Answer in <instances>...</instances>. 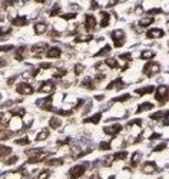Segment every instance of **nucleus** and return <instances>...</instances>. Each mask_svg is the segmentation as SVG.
I'll return each instance as SVG.
<instances>
[{
	"mask_svg": "<svg viewBox=\"0 0 169 179\" xmlns=\"http://www.w3.org/2000/svg\"><path fill=\"white\" fill-rule=\"evenodd\" d=\"M87 166L89 163H79V165L72 166L69 171V179H82L87 171Z\"/></svg>",
	"mask_w": 169,
	"mask_h": 179,
	"instance_id": "obj_1",
	"label": "nucleus"
},
{
	"mask_svg": "<svg viewBox=\"0 0 169 179\" xmlns=\"http://www.w3.org/2000/svg\"><path fill=\"white\" fill-rule=\"evenodd\" d=\"M155 99H156L161 105L169 102V86H166V85L158 86V87L155 89Z\"/></svg>",
	"mask_w": 169,
	"mask_h": 179,
	"instance_id": "obj_2",
	"label": "nucleus"
},
{
	"mask_svg": "<svg viewBox=\"0 0 169 179\" xmlns=\"http://www.w3.org/2000/svg\"><path fill=\"white\" fill-rule=\"evenodd\" d=\"M159 72H161V65L156 63V62H149V63H146L143 66V69H142V73L145 76H148V78H152L155 75H158Z\"/></svg>",
	"mask_w": 169,
	"mask_h": 179,
	"instance_id": "obj_3",
	"label": "nucleus"
},
{
	"mask_svg": "<svg viewBox=\"0 0 169 179\" xmlns=\"http://www.w3.org/2000/svg\"><path fill=\"white\" fill-rule=\"evenodd\" d=\"M110 37H112V42H113L115 48H122L126 42V34H125L123 30H113L110 33Z\"/></svg>",
	"mask_w": 169,
	"mask_h": 179,
	"instance_id": "obj_4",
	"label": "nucleus"
},
{
	"mask_svg": "<svg viewBox=\"0 0 169 179\" xmlns=\"http://www.w3.org/2000/svg\"><path fill=\"white\" fill-rule=\"evenodd\" d=\"M16 92L19 95H23V96H27V95H32L34 92L33 86L30 85V83H27V82H22V83H19L16 86Z\"/></svg>",
	"mask_w": 169,
	"mask_h": 179,
	"instance_id": "obj_5",
	"label": "nucleus"
},
{
	"mask_svg": "<svg viewBox=\"0 0 169 179\" xmlns=\"http://www.w3.org/2000/svg\"><path fill=\"white\" fill-rule=\"evenodd\" d=\"M23 128V122L20 119V116H12L7 122V129L10 132H16V130H20Z\"/></svg>",
	"mask_w": 169,
	"mask_h": 179,
	"instance_id": "obj_6",
	"label": "nucleus"
},
{
	"mask_svg": "<svg viewBox=\"0 0 169 179\" xmlns=\"http://www.w3.org/2000/svg\"><path fill=\"white\" fill-rule=\"evenodd\" d=\"M140 171H142V173H145V175H152L155 172H158L159 169H158V165L152 161H148V162H145L142 165V168H140Z\"/></svg>",
	"mask_w": 169,
	"mask_h": 179,
	"instance_id": "obj_7",
	"label": "nucleus"
},
{
	"mask_svg": "<svg viewBox=\"0 0 169 179\" xmlns=\"http://www.w3.org/2000/svg\"><path fill=\"white\" fill-rule=\"evenodd\" d=\"M120 130H122V125L120 123H113V125H108V126H105L103 128V132L106 133V135H109V136H118L119 133H120Z\"/></svg>",
	"mask_w": 169,
	"mask_h": 179,
	"instance_id": "obj_8",
	"label": "nucleus"
},
{
	"mask_svg": "<svg viewBox=\"0 0 169 179\" xmlns=\"http://www.w3.org/2000/svg\"><path fill=\"white\" fill-rule=\"evenodd\" d=\"M47 49H49V46L46 43H40V45H34L33 48L30 49V52H32V55H33L34 57H42L46 53Z\"/></svg>",
	"mask_w": 169,
	"mask_h": 179,
	"instance_id": "obj_9",
	"label": "nucleus"
},
{
	"mask_svg": "<svg viewBox=\"0 0 169 179\" xmlns=\"http://www.w3.org/2000/svg\"><path fill=\"white\" fill-rule=\"evenodd\" d=\"M37 106L42 110H52L53 109V98L47 96V98H43V99H40V100H37Z\"/></svg>",
	"mask_w": 169,
	"mask_h": 179,
	"instance_id": "obj_10",
	"label": "nucleus"
},
{
	"mask_svg": "<svg viewBox=\"0 0 169 179\" xmlns=\"http://www.w3.org/2000/svg\"><path fill=\"white\" fill-rule=\"evenodd\" d=\"M54 89H56V85H54V82L46 80V82H43V83L40 85V87H39V92H40V93H52V92H54Z\"/></svg>",
	"mask_w": 169,
	"mask_h": 179,
	"instance_id": "obj_11",
	"label": "nucleus"
},
{
	"mask_svg": "<svg viewBox=\"0 0 169 179\" xmlns=\"http://www.w3.org/2000/svg\"><path fill=\"white\" fill-rule=\"evenodd\" d=\"M96 27V17L92 15H86L85 16V29L87 32H92Z\"/></svg>",
	"mask_w": 169,
	"mask_h": 179,
	"instance_id": "obj_12",
	"label": "nucleus"
},
{
	"mask_svg": "<svg viewBox=\"0 0 169 179\" xmlns=\"http://www.w3.org/2000/svg\"><path fill=\"white\" fill-rule=\"evenodd\" d=\"M163 36H165V32L162 29H159V27H153V29H149L146 32V37L148 39H161Z\"/></svg>",
	"mask_w": 169,
	"mask_h": 179,
	"instance_id": "obj_13",
	"label": "nucleus"
},
{
	"mask_svg": "<svg viewBox=\"0 0 169 179\" xmlns=\"http://www.w3.org/2000/svg\"><path fill=\"white\" fill-rule=\"evenodd\" d=\"M46 56L49 59H59L62 56V49L57 48V46H52V48L46 50Z\"/></svg>",
	"mask_w": 169,
	"mask_h": 179,
	"instance_id": "obj_14",
	"label": "nucleus"
},
{
	"mask_svg": "<svg viewBox=\"0 0 169 179\" xmlns=\"http://www.w3.org/2000/svg\"><path fill=\"white\" fill-rule=\"evenodd\" d=\"M169 116V110H159V112H155L152 113L149 117L152 120H156V122H165V119Z\"/></svg>",
	"mask_w": 169,
	"mask_h": 179,
	"instance_id": "obj_15",
	"label": "nucleus"
},
{
	"mask_svg": "<svg viewBox=\"0 0 169 179\" xmlns=\"http://www.w3.org/2000/svg\"><path fill=\"white\" fill-rule=\"evenodd\" d=\"M27 56V48L23 45V46H20V48H17L16 53H15V59L19 60V62H22L24 57Z\"/></svg>",
	"mask_w": 169,
	"mask_h": 179,
	"instance_id": "obj_16",
	"label": "nucleus"
},
{
	"mask_svg": "<svg viewBox=\"0 0 169 179\" xmlns=\"http://www.w3.org/2000/svg\"><path fill=\"white\" fill-rule=\"evenodd\" d=\"M123 87H125V83H123L122 79H119V78H116L115 80H112L106 86L108 90H112V89H123Z\"/></svg>",
	"mask_w": 169,
	"mask_h": 179,
	"instance_id": "obj_17",
	"label": "nucleus"
},
{
	"mask_svg": "<svg viewBox=\"0 0 169 179\" xmlns=\"http://www.w3.org/2000/svg\"><path fill=\"white\" fill-rule=\"evenodd\" d=\"M82 86L86 87V89H89V90H92V89H95L96 87V82L93 78H90V76H86L83 80H82Z\"/></svg>",
	"mask_w": 169,
	"mask_h": 179,
	"instance_id": "obj_18",
	"label": "nucleus"
},
{
	"mask_svg": "<svg viewBox=\"0 0 169 179\" xmlns=\"http://www.w3.org/2000/svg\"><path fill=\"white\" fill-rule=\"evenodd\" d=\"M47 166H50V168H57V166H62L65 161L62 159V158H50V159H46L45 161Z\"/></svg>",
	"mask_w": 169,
	"mask_h": 179,
	"instance_id": "obj_19",
	"label": "nucleus"
},
{
	"mask_svg": "<svg viewBox=\"0 0 169 179\" xmlns=\"http://www.w3.org/2000/svg\"><path fill=\"white\" fill-rule=\"evenodd\" d=\"M62 126V119L57 116H52L49 119V128L50 129H59Z\"/></svg>",
	"mask_w": 169,
	"mask_h": 179,
	"instance_id": "obj_20",
	"label": "nucleus"
},
{
	"mask_svg": "<svg viewBox=\"0 0 169 179\" xmlns=\"http://www.w3.org/2000/svg\"><path fill=\"white\" fill-rule=\"evenodd\" d=\"M12 24H13V26H26V24H29V19L24 16L13 17V19H12Z\"/></svg>",
	"mask_w": 169,
	"mask_h": 179,
	"instance_id": "obj_21",
	"label": "nucleus"
},
{
	"mask_svg": "<svg viewBox=\"0 0 169 179\" xmlns=\"http://www.w3.org/2000/svg\"><path fill=\"white\" fill-rule=\"evenodd\" d=\"M155 89H156V87L151 85V86H145V87H142V89H140V87H138L135 92L138 93V95L143 96V95H149V93H153V92H155Z\"/></svg>",
	"mask_w": 169,
	"mask_h": 179,
	"instance_id": "obj_22",
	"label": "nucleus"
},
{
	"mask_svg": "<svg viewBox=\"0 0 169 179\" xmlns=\"http://www.w3.org/2000/svg\"><path fill=\"white\" fill-rule=\"evenodd\" d=\"M12 146H7V145H1L0 143V159H6L10 153H12Z\"/></svg>",
	"mask_w": 169,
	"mask_h": 179,
	"instance_id": "obj_23",
	"label": "nucleus"
},
{
	"mask_svg": "<svg viewBox=\"0 0 169 179\" xmlns=\"http://www.w3.org/2000/svg\"><path fill=\"white\" fill-rule=\"evenodd\" d=\"M140 161H142V152L138 150V152H135V153L131 156V166H132V168H136Z\"/></svg>",
	"mask_w": 169,
	"mask_h": 179,
	"instance_id": "obj_24",
	"label": "nucleus"
},
{
	"mask_svg": "<svg viewBox=\"0 0 169 179\" xmlns=\"http://www.w3.org/2000/svg\"><path fill=\"white\" fill-rule=\"evenodd\" d=\"M152 109H153V103H151V102H143V103H140V105L138 106V110H136V113H142V112L152 110Z\"/></svg>",
	"mask_w": 169,
	"mask_h": 179,
	"instance_id": "obj_25",
	"label": "nucleus"
},
{
	"mask_svg": "<svg viewBox=\"0 0 169 179\" xmlns=\"http://www.w3.org/2000/svg\"><path fill=\"white\" fill-rule=\"evenodd\" d=\"M46 30H47V24L46 23L39 22V23L34 24V33L36 34H43V33H46Z\"/></svg>",
	"mask_w": 169,
	"mask_h": 179,
	"instance_id": "obj_26",
	"label": "nucleus"
},
{
	"mask_svg": "<svg viewBox=\"0 0 169 179\" xmlns=\"http://www.w3.org/2000/svg\"><path fill=\"white\" fill-rule=\"evenodd\" d=\"M101 17H102L101 27H108L109 23H110V15L108 12H101Z\"/></svg>",
	"mask_w": 169,
	"mask_h": 179,
	"instance_id": "obj_27",
	"label": "nucleus"
},
{
	"mask_svg": "<svg viewBox=\"0 0 169 179\" xmlns=\"http://www.w3.org/2000/svg\"><path fill=\"white\" fill-rule=\"evenodd\" d=\"M49 136H50L49 129H42L37 135H36V141H37V142H42V141H46Z\"/></svg>",
	"mask_w": 169,
	"mask_h": 179,
	"instance_id": "obj_28",
	"label": "nucleus"
},
{
	"mask_svg": "<svg viewBox=\"0 0 169 179\" xmlns=\"http://www.w3.org/2000/svg\"><path fill=\"white\" fill-rule=\"evenodd\" d=\"M102 119V112H99V113H95L93 116H90V117H86L83 122L85 123H99Z\"/></svg>",
	"mask_w": 169,
	"mask_h": 179,
	"instance_id": "obj_29",
	"label": "nucleus"
},
{
	"mask_svg": "<svg viewBox=\"0 0 169 179\" xmlns=\"http://www.w3.org/2000/svg\"><path fill=\"white\" fill-rule=\"evenodd\" d=\"M155 52L153 50H143V52H140V59L142 60H149V59H152V57H155Z\"/></svg>",
	"mask_w": 169,
	"mask_h": 179,
	"instance_id": "obj_30",
	"label": "nucleus"
},
{
	"mask_svg": "<svg viewBox=\"0 0 169 179\" xmlns=\"http://www.w3.org/2000/svg\"><path fill=\"white\" fill-rule=\"evenodd\" d=\"M105 65L108 66V69H118L119 67L118 60H116L115 57H108L106 62H105Z\"/></svg>",
	"mask_w": 169,
	"mask_h": 179,
	"instance_id": "obj_31",
	"label": "nucleus"
},
{
	"mask_svg": "<svg viewBox=\"0 0 169 179\" xmlns=\"http://www.w3.org/2000/svg\"><path fill=\"white\" fill-rule=\"evenodd\" d=\"M153 22H155V19H153V17H143V19H140V20H139V26H140V27H148V26H151V24H152Z\"/></svg>",
	"mask_w": 169,
	"mask_h": 179,
	"instance_id": "obj_32",
	"label": "nucleus"
},
{
	"mask_svg": "<svg viewBox=\"0 0 169 179\" xmlns=\"http://www.w3.org/2000/svg\"><path fill=\"white\" fill-rule=\"evenodd\" d=\"M128 158V152L126 150H119L113 155V161H125Z\"/></svg>",
	"mask_w": 169,
	"mask_h": 179,
	"instance_id": "obj_33",
	"label": "nucleus"
},
{
	"mask_svg": "<svg viewBox=\"0 0 169 179\" xmlns=\"http://www.w3.org/2000/svg\"><path fill=\"white\" fill-rule=\"evenodd\" d=\"M15 145H19V146H26V145H30V139L27 136H23V138H19L15 141Z\"/></svg>",
	"mask_w": 169,
	"mask_h": 179,
	"instance_id": "obj_34",
	"label": "nucleus"
},
{
	"mask_svg": "<svg viewBox=\"0 0 169 179\" xmlns=\"http://www.w3.org/2000/svg\"><path fill=\"white\" fill-rule=\"evenodd\" d=\"M16 6V0H3L1 1V7L3 9H12Z\"/></svg>",
	"mask_w": 169,
	"mask_h": 179,
	"instance_id": "obj_35",
	"label": "nucleus"
},
{
	"mask_svg": "<svg viewBox=\"0 0 169 179\" xmlns=\"http://www.w3.org/2000/svg\"><path fill=\"white\" fill-rule=\"evenodd\" d=\"M50 171L49 169H43V171H40L39 173H37V178L36 179H49L50 178Z\"/></svg>",
	"mask_w": 169,
	"mask_h": 179,
	"instance_id": "obj_36",
	"label": "nucleus"
},
{
	"mask_svg": "<svg viewBox=\"0 0 169 179\" xmlns=\"http://www.w3.org/2000/svg\"><path fill=\"white\" fill-rule=\"evenodd\" d=\"M110 49H112V48H110L109 45H106V46H103V48L96 53V56H106V55H109V53H110Z\"/></svg>",
	"mask_w": 169,
	"mask_h": 179,
	"instance_id": "obj_37",
	"label": "nucleus"
},
{
	"mask_svg": "<svg viewBox=\"0 0 169 179\" xmlns=\"http://www.w3.org/2000/svg\"><path fill=\"white\" fill-rule=\"evenodd\" d=\"M17 162H19V156H10V158L4 159V165L6 166H12V165H15Z\"/></svg>",
	"mask_w": 169,
	"mask_h": 179,
	"instance_id": "obj_38",
	"label": "nucleus"
},
{
	"mask_svg": "<svg viewBox=\"0 0 169 179\" xmlns=\"http://www.w3.org/2000/svg\"><path fill=\"white\" fill-rule=\"evenodd\" d=\"M75 75L76 76H80L82 75V72L85 70V65H82V63H78V65H75Z\"/></svg>",
	"mask_w": 169,
	"mask_h": 179,
	"instance_id": "obj_39",
	"label": "nucleus"
},
{
	"mask_svg": "<svg viewBox=\"0 0 169 179\" xmlns=\"http://www.w3.org/2000/svg\"><path fill=\"white\" fill-rule=\"evenodd\" d=\"M129 99H132V96H131L129 93H126V95H122V96L115 98L113 99V102H126V100H129Z\"/></svg>",
	"mask_w": 169,
	"mask_h": 179,
	"instance_id": "obj_40",
	"label": "nucleus"
},
{
	"mask_svg": "<svg viewBox=\"0 0 169 179\" xmlns=\"http://www.w3.org/2000/svg\"><path fill=\"white\" fill-rule=\"evenodd\" d=\"M59 12H60V6L54 4V6H53V9H52L50 12H49V16H50V17H54L56 15H59Z\"/></svg>",
	"mask_w": 169,
	"mask_h": 179,
	"instance_id": "obj_41",
	"label": "nucleus"
},
{
	"mask_svg": "<svg viewBox=\"0 0 169 179\" xmlns=\"http://www.w3.org/2000/svg\"><path fill=\"white\" fill-rule=\"evenodd\" d=\"M110 148H112V143H110V142H101V143H99V149H101V150H109Z\"/></svg>",
	"mask_w": 169,
	"mask_h": 179,
	"instance_id": "obj_42",
	"label": "nucleus"
},
{
	"mask_svg": "<svg viewBox=\"0 0 169 179\" xmlns=\"http://www.w3.org/2000/svg\"><path fill=\"white\" fill-rule=\"evenodd\" d=\"M95 69L99 70V72H105V70H108V66L105 65V63H102V62H99V63L95 65Z\"/></svg>",
	"mask_w": 169,
	"mask_h": 179,
	"instance_id": "obj_43",
	"label": "nucleus"
},
{
	"mask_svg": "<svg viewBox=\"0 0 169 179\" xmlns=\"http://www.w3.org/2000/svg\"><path fill=\"white\" fill-rule=\"evenodd\" d=\"M119 59L129 62V60H132V53H122V55H119Z\"/></svg>",
	"mask_w": 169,
	"mask_h": 179,
	"instance_id": "obj_44",
	"label": "nucleus"
},
{
	"mask_svg": "<svg viewBox=\"0 0 169 179\" xmlns=\"http://www.w3.org/2000/svg\"><path fill=\"white\" fill-rule=\"evenodd\" d=\"M76 17V13H66V15H60V19L63 20H73Z\"/></svg>",
	"mask_w": 169,
	"mask_h": 179,
	"instance_id": "obj_45",
	"label": "nucleus"
},
{
	"mask_svg": "<svg viewBox=\"0 0 169 179\" xmlns=\"http://www.w3.org/2000/svg\"><path fill=\"white\" fill-rule=\"evenodd\" d=\"M15 49V46L13 45H6V46H0V52H10V50H13Z\"/></svg>",
	"mask_w": 169,
	"mask_h": 179,
	"instance_id": "obj_46",
	"label": "nucleus"
},
{
	"mask_svg": "<svg viewBox=\"0 0 169 179\" xmlns=\"http://www.w3.org/2000/svg\"><path fill=\"white\" fill-rule=\"evenodd\" d=\"M163 149H166V143H159L156 148H153V152H161Z\"/></svg>",
	"mask_w": 169,
	"mask_h": 179,
	"instance_id": "obj_47",
	"label": "nucleus"
},
{
	"mask_svg": "<svg viewBox=\"0 0 169 179\" xmlns=\"http://www.w3.org/2000/svg\"><path fill=\"white\" fill-rule=\"evenodd\" d=\"M148 13H149V15H159V13H162V10H161V9H149Z\"/></svg>",
	"mask_w": 169,
	"mask_h": 179,
	"instance_id": "obj_48",
	"label": "nucleus"
},
{
	"mask_svg": "<svg viewBox=\"0 0 169 179\" xmlns=\"http://www.w3.org/2000/svg\"><path fill=\"white\" fill-rule=\"evenodd\" d=\"M161 138H162L161 133H153V135H151V141H158V139H161Z\"/></svg>",
	"mask_w": 169,
	"mask_h": 179,
	"instance_id": "obj_49",
	"label": "nucleus"
},
{
	"mask_svg": "<svg viewBox=\"0 0 169 179\" xmlns=\"http://www.w3.org/2000/svg\"><path fill=\"white\" fill-rule=\"evenodd\" d=\"M16 79H17V76H12L10 79H7V86H12V85L16 82Z\"/></svg>",
	"mask_w": 169,
	"mask_h": 179,
	"instance_id": "obj_50",
	"label": "nucleus"
},
{
	"mask_svg": "<svg viewBox=\"0 0 169 179\" xmlns=\"http://www.w3.org/2000/svg\"><path fill=\"white\" fill-rule=\"evenodd\" d=\"M89 179H102V178L99 176V175H98V173H93V175H92V176H90Z\"/></svg>",
	"mask_w": 169,
	"mask_h": 179,
	"instance_id": "obj_51",
	"label": "nucleus"
},
{
	"mask_svg": "<svg viewBox=\"0 0 169 179\" xmlns=\"http://www.w3.org/2000/svg\"><path fill=\"white\" fill-rule=\"evenodd\" d=\"M3 117H4V112H0V128H1V122H3Z\"/></svg>",
	"mask_w": 169,
	"mask_h": 179,
	"instance_id": "obj_52",
	"label": "nucleus"
},
{
	"mask_svg": "<svg viewBox=\"0 0 169 179\" xmlns=\"http://www.w3.org/2000/svg\"><path fill=\"white\" fill-rule=\"evenodd\" d=\"M95 99H96V100H98V102H101V100H103V95H99V96H95Z\"/></svg>",
	"mask_w": 169,
	"mask_h": 179,
	"instance_id": "obj_53",
	"label": "nucleus"
},
{
	"mask_svg": "<svg viewBox=\"0 0 169 179\" xmlns=\"http://www.w3.org/2000/svg\"><path fill=\"white\" fill-rule=\"evenodd\" d=\"M34 1H37V3H45L46 0H34Z\"/></svg>",
	"mask_w": 169,
	"mask_h": 179,
	"instance_id": "obj_54",
	"label": "nucleus"
},
{
	"mask_svg": "<svg viewBox=\"0 0 169 179\" xmlns=\"http://www.w3.org/2000/svg\"><path fill=\"white\" fill-rule=\"evenodd\" d=\"M165 125H169V120H166V122H165Z\"/></svg>",
	"mask_w": 169,
	"mask_h": 179,
	"instance_id": "obj_55",
	"label": "nucleus"
}]
</instances>
